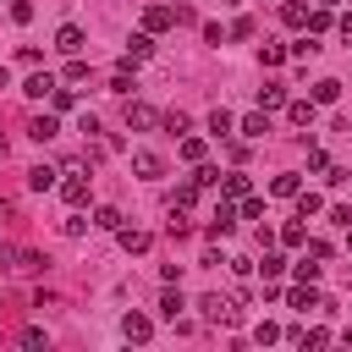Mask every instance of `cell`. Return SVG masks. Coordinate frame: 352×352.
<instances>
[{
  "label": "cell",
  "mask_w": 352,
  "mask_h": 352,
  "mask_svg": "<svg viewBox=\"0 0 352 352\" xmlns=\"http://www.w3.org/2000/svg\"><path fill=\"white\" fill-rule=\"evenodd\" d=\"M220 192H226V198H248L253 187H248V176H242V170H226V176H220Z\"/></svg>",
  "instance_id": "obj_16"
},
{
  "label": "cell",
  "mask_w": 352,
  "mask_h": 352,
  "mask_svg": "<svg viewBox=\"0 0 352 352\" xmlns=\"http://www.w3.org/2000/svg\"><path fill=\"white\" fill-rule=\"evenodd\" d=\"M148 55H154V38L148 33H132L126 38V60H148Z\"/></svg>",
  "instance_id": "obj_17"
},
{
  "label": "cell",
  "mask_w": 352,
  "mask_h": 352,
  "mask_svg": "<svg viewBox=\"0 0 352 352\" xmlns=\"http://www.w3.org/2000/svg\"><path fill=\"white\" fill-rule=\"evenodd\" d=\"M302 28H308V33H324V28H330V6H319V11H308V22H302Z\"/></svg>",
  "instance_id": "obj_28"
},
{
  "label": "cell",
  "mask_w": 352,
  "mask_h": 352,
  "mask_svg": "<svg viewBox=\"0 0 352 352\" xmlns=\"http://www.w3.org/2000/svg\"><path fill=\"white\" fill-rule=\"evenodd\" d=\"M22 94H28V99H50V94H55V77H50V72H33V77L22 82Z\"/></svg>",
  "instance_id": "obj_8"
},
{
  "label": "cell",
  "mask_w": 352,
  "mask_h": 352,
  "mask_svg": "<svg viewBox=\"0 0 352 352\" xmlns=\"http://www.w3.org/2000/svg\"><path fill=\"white\" fill-rule=\"evenodd\" d=\"M258 214H264V204L248 192V198H242V209H236V220H258Z\"/></svg>",
  "instance_id": "obj_37"
},
{
  "label": "cell",
  "mask_w": 352,
  "mask_h": 352,
  "mask_svg": "<svg viewBox=\"0 0 352 352\" xmlns=\"http://www.w3.org/2000/svg\"><path fill=\"white\" fill-rule=\"evenodd\" d=\"M121 336H126V341H148V336H154V319H148V314H126V319H121Z\"/></svg>",
  "instance_id": "obj_6"
},
{
  "label": "cell",
  "mask_w": 352,
  "mask_h": 352,
  "mask_svg": "<svg viewBox=\"0 0 352 352\" xmlns=\"http://www.w3.org/2000/svg\"><path fill=\"white\" fill-rule=\"evenodd\" d=\"M0 154H6V138H0Z\"/></svg>",
  "instance_id": "obj_49"
},
{
  "label": "cell",
  "mask_w": 352,
  "mask_h": 352,
  "mask_svg": "<svg viewBox=\"0 0 352 352\" xmlns=\"http://www.w3.org/2000/svg\"><path fill=\"white\" fill-rule=\"evenodd\" d=\"M192 182H198V187H220V170H214V165H198V176H192Z\"/></svg>",
  "instance_id": "obj_40"
},
{
  "label": "cell",
  "mask_w": 352,
  "mask_h": 352,
  "mask_svg": "<svg viewBox=\"0 0 352 352\" xmlns=\"http://www.w3.org/2000/svg\"><path fill=\"white\" fill-rule=\"evenodd\" d=\"M94 226H99V231H121V209H99Z\"/></svg>",
  "instance_id": "obj_31"
},
{
  "label": "cell",
  "mask_w": 352,
  "mask_h": 352,
  "mask_svg": "<svg viewBox=\"0 0 352 352\" xmlns=\"http://www.w3.org/2000/svg\"><path fill=\"white\" fill-rule=\"evenodd\" d=\"M231 38H253V16H236L231 22Z\"/></svg>",
  "instance_id": "obj_42"
},
{
  "label": "cell",
  "mask_w": 352,
  "mask_h": 352,
  "mask_svg": "<svg viewBox=\"0 0 352 352\" xmlns=\"http://www.w3.org/2000/svg\"><path fill=\"white\" fill-rule=\"evenodd\" d=\"M55 50H60V55H82V28H77V22H60Z\"/></svg>",
  "instance_id": "obj_4"
},
{
  "label": "cell",
  "mask_w": 352,
  "mask_h": 352,
  "mask_svg": "<svg viewBox=\"0 0 352 352\" xmlns=\"http://www.w3.org/2000/svg\"><path fill=\"white\" fill-rule=\"evenodd\" d=\"M132 170H138V182H160V176H165V160H160L154 148H138V154H132Z\"/></svg>",
  "instance_id": "obj_3"
},
{
  "label": "cell",
  "mask_w": 352,
  "mask_h": 352,
  "mask_svg": "<svg viewBox=\"0 0 352 352\" xmlns=\"http://www.w3.org/2000/svg\"><path fill=\"white\" fill-rule=\"evenodd\" d=\"M286 302H292V308H302V314H308V308H319V292H314V280L292 286V292H286Z\"/></svg>",
  "instance_id": "obj_11"
},
{
  "label": "cell",
  "mask_w": 352,
  "mask_h": 352,
  "mask_svg": "<svg viewBox=\"0 0 352 352\" xmlns=\"http://www.w3.org/2000/svg\"><path fill=\"white\" fill-rule=\"evenodd\" d=\"M165 226H170V236H187V231H192V226H187V209H176V204H170V220H165Z\"/></svg>",
  "instance_id": "obj_32"
},
{
  "label": "cell",
  "mask_w": 352,
  "mask_h": 352,
  "mask_svg": "<svg viewBox=\"0 0 352 352\" xmlns=\"http://www.w3.org/2000/svg\"><path fill=\"white\" fill-rule=\"evenodd\" d=\"M236 132H242V138H253V143H258V138H264V132H270V121H264V110H253V116H242V121H236Z\"/></svg>",
  "instance_id": "obj_14"
},
{
  "label": "cell",
  "mask_w": 352,
  "mask_h": 352,
  "mask_svg": "<svg viewBox=\"0 0 352 352\" xmlns=\"http://www.w3.org/2000/svg\"><path fill=\"white\" fill-rule=\"evenodd\" d=\"M346 253H352V236H346Z\"/></svg>",
  "instance_id": "obj_48"
},
{
  "label": "cell",
  "mask_w": 352,
  "mask_h": 352,
  "mask_svg": "<svg viewBox=\"0 0 352 352\" xmlns=\"http://www.w3.org/2000/svg\"><path fill=\"white\" fill-rule=\"evenodd\" d=\"M308 170L324 176V170H330V154H324V148H308Z\"/></svg>",
  "instance_id": "obj_36"
},
{
  "label": "cell",
  "mask_w": 352,
  "mask_h": 352,
  "mask_svg": "<svg viewBox=\"0 0 352 352\" xmlns=\"http://www.w3.org/2000/svg\"><path fill=\"white\" fill-rule=\"evenodd\" d=\"M280 104H286V88L280 82H264L258 88V110H280Z\"/></svg>",
  "instance_id": "obj_18"
},
{
  "label": "cell",
  "mask_w": 352,
  "mask_h": 352,
  "mask_svg": "<svg viewBox=\"0 0 352 352\" xmlns=\"http://www.w3.org/2000/svg\"><path fill=\"white\" fill-rule=\"evenodd\" d=\"M6 264H16V253H11V248H0V270H6Z\"/></svg>",
  "instance_id": "obj_46"
},
{
  "label": "cell",
  "mask_w": 352,
  "mask_h": 352,
  "mask_svg": "<svg viewBox=\"0 0 352 352\" xmlns=\"http://www.w3.org/2000/svg\"><path fill=\"white\" fill-rule=\"evenodd\" d=\"M280 242H286V248H302V242H308V231H302V220H292V226H280Z\"/></svg>",
  "instance_id": "obj_27"
},
{
  "label": "cell",
  "mask_w": 352,
  "mask_h": 352,
  "mask_svg": "<svg viewBox=\"0 0 352 352\" xmlns=\"http://www.w3.org/2000/svg\"><path fill=\"white\" fill-rule=\"evenodd\" d=\"M341 38H346V44H352V16H341Z\"/></svg>",
  "instance_id": "obj_45"
},
{
  "label": "cell",
  "mask_w": 352,
  "mask_h": 352,
  "mask_svg": "<svg viewBox=\"0 0 352 352\" xmlns=\"http://www.w3.org/2000/svg\"><path fill=\"white\" fill-rule=\"evenodd\" d=\"M44 341H50V336H44V330H38V324H28V330H22V346H33V352H38V346H44Z\"/></svg>",
  "instance_id": "obj_41"
},
{
  "label": "cell",
  "mask_w": 352,
  "mask_h": 352,
  "mask_svg": "<svg viewBox=\"0 0 352 352\" xmlns=\"http://www.w3.org/2000/svg\"><path fill=\"white\" fill-rule=\"evenodd\" d=\"M336 99H341V82H336V77L314 82V104H336Z\"/></svg>",
  "instance_id": "obj_20"
},
{
  "label": "cell",
  "mask_w": 352,
  "mask_h": 352,
  "mask_svg": "<svg viewBox=\"0 0 352 352\" xmlns=\"http://www.w3.org/2000/svg\"><path fill=\"white\" fill-rule=\"evenodd\" d=\"M170 22H176V16H170V6H148V11H143V33H165Z\"/></svg>",
  "instance_id": "obj_7"
},
{
  "label": "cell",
  "mask_w": 352,
  "mask_h": 352,
  "mask_svg": "<svg viewBox=\"0 0 352 352\" xmlns=\"http://www.w3.org/2000/svg\"><path fill=\"white\" fill-rule=\"evenodd\" d=\"M116 236H121V248H126V253H148V242H154V236H148V231H138V226H121Z\"/></svg>",
  "instance_id": "obj_10"
},
{
  "label": "cell",
  "mask_w": 352,
  "mask_h": 352,
  "mask_svg": "<svg viewBox=\"0 0 352 352\" xmlns=\"http://www.w3.org/2000/svg\"><path fill=\"white\" fill-rule=\"evenodd\" d=\"M66 82H88V60H82V55H72V66H66Z\"/></svg>",
  "instance_id": "obj_33"
},
{
  "label": "cell",
  "mask_w": 352,
  "mask_h": 352,
  "mask_svg": "<svg viewBox=\"0 0 352 352\" xmlns=\"http://www.w3.org/2000/svg\"><path fill=\"white\" fill-rule=\"evenodd\" d=\"M319 209H324V198H319V192H297V214H302V220H308V214H319Z\"/></svg>",
  "instance_id": "obj_26"
},
{
  "label": "cell",
  "mask_w": 352,
  "mask_h": 352,
  "mask_svg": "<svg viewBox=\"0 0 352 352\" xmlns=\"http://www.w3.org/2000/svg\"><path fill=\"white\" fill-rule=\"evenodd\" d=\"M258 270H264V280H275V275L286 270V258H280V253H264V264H258Z\"/></svg>",
  "instance_id": "obj_38"
},
{
  "label": "cell",
  "mask_w": 352,
  "mask_h": 352,
  "mask_svg": "<svg viewBox=\"0 0 352 352\" xmlns=\"http://www.w3.org/2000/svg\"><path fill=\"white\" fill-rule=\"evenodd\" d=\"M286 55H297V60H308V55H319V44H314V33H302V38H297V44L286 50Z\"/></svg>",
  "instance_id": "obj_29"
},
{
  "label": "cell",
  "mask_w": 352,
  "mask_h": 352,
  "mask_svg": "<svg viewBox=\"0 0 352 352\" xmlns=\"http://www.w3.org/2000/svg\"><path fill=\"white\" fill-rule=\"evenodd\" d=\"M55 132H60V121H55V116H33V121H28V138H38V143H50Z\"/></svg>",
  "instance_id": "obj_13"
},
{
  "label": "cell",
  "mask_w": 352,
  "mask_h": 352,
  "mask_svg": "<svg viewBox=\"0 0 352 352\" xmlns=\"http://www.w3.org/2000/svg\"><path fill=\"white\" fill-rule=\"evenodd\" d=\"M192 198H198V182H182V187H176V198H170V204H176V209H192Z\"/></svg>",
  "instance_id": "obj_30"
},
{
  "label": "cell",
  "mask_w": 352,
  "mask_h": 352,
  "mask_svg": "<svg viewBox=\"0 0 352 352\" xmlns=\"http://www.w3.org/2000/svg\"><path fill=\"white\" fill-rule=\"evenodd\" d=\"M182 160L198 165V160H204V138H182Z\"/></svg>",
  "instance_id": "obj_35"
},
{
  "label": "cell",
  "mask_w": 352,
  "mask_h": 352,
  "mask_svg": "<svg viewBox=\"0 0 352 352\" xmlns=\"http://www.w3.org/2000/svg\"><path fill=\"white\" fill-rule=\"evenodd\" d=\"M286 116H292L297 126H314V116H319V104H314V99H292V104H286Z\"/></svg>",
  "instance_id": "obj_12"
},
{
  "label": "cell",
  "mask_w": 352,
  "mask_h": 352,
  "mask_svg": "<svg viewBox=\"0 0 352 352\" xmlns=\"http://www.w3.org/2000/svg\"><path fill=\"white\" fill-rule=\"evenodd\" d=\"M270 192H275V198H297V192H302V182H297L292 170H280V176L270 182Z\"/></svg>",
  "instance_id": "obj_19"
},
{
  "label": "cell",
  "mask_w": 352,
  "mask_h": 352,
  "mask_svg": "<svg viewBox=\"0 0 352 352\" xmlns=\"http://www.w3.org/2000/svg\"><path fill=\"white\" fill-rule=\"evenodd\" d=\"M231 226H236V209H231V204H214V214H209V236H226Z\"/></svg>",
  "instance_id": "obj_9"
},
{
  "label": "cell",
  "mask_w": 352,
  "mask_h": 352,
  "mask_svg": "<svg viewBox=\"0 0 352 352\" xmlns=\"http://www.w3.org/2000/svg\"><path fill=\"white\" fill-rule=\"evenodd\" d=\"M50 104H55V110H72V104H77V94H72V88H60V82H55V94H50Z\"/></svg>",
  "instance_id": "obj_34"
},
{
  "label": "cell",
  "mask_w": 352,
  "mask_h": 352,
  "mask_svg": "<svg viewBox=\"0 0 352 352\" xmlns=\"http://www.w3.org/2000/svg\"><path fill=\"white\" fill-rule=\"evenodd\" d=\"M55 176H60L55 165H33V170H28V187H33V192H50V187H55Z\"/></svg>",
  "instance_id": "obj_15"
},
{
  "label": "cell",
  "mask_w": 352,
  "mask_h": 352,
  "mask_svg": "<svg viewBox=\"0 0 352 352\" xmlns=\"http://www.w3.org/2000/svg\"><path fill=\"white\" fill-rule=\"evenodd\" d=\"M0 88H11V72H6V66H0Z\"/></svg>",
  "instance_id": "obj_47"
},
{
  "label": "cell",
  "mask_w": 352,
  "mask_h": 352,
  "mask_svg": "<svg viewBox=\"0 0 352 352\" xmlns=\"http://www.w3.org/2000/svg\"><path fill=\"white\" fill-rule=\"evenodd\" d=\"M198 308H204V319H209V324H242V308H236V297H220V292H209Z\"/></svg>",
  "instance_id": "obj_1"
},
{
  "label": "cell",
  "mask_w": 352,
  "mask_h": 352,
  "mask_svg": "<svg viewBox=\"0 0 352 352\" xmlns=\"http://www.w3.org/2000/svg\"><path fill=\"white\" fill-rule=\"evenodd\" d=\"M132 88H138V82H132V72H126V66H121V72H116V77H110V94H121V99H132Z\"/></svg>",
  "instance_id": "obj_24"
},
{
  "label": "cell",
  "mask_w": 352,
  "mask_h": 352,
  "mask_svg": "<svg viewBox=\"0 0 352 352\" xmlns=\"http://www.w3.org/2000/svg\"><path fill=\"white\" fill-rule=\"evenodd\" d=\"M209 132H214V138L236 132V116H231V110H209Z\"/></svg>",
  "instance_id": "obj_21"
},
{
  "label": "cell",
  "mask_w": 352,
  "mask_h": 352,
  "mask_svg": "<svg viewBox=\"0 0 352 352\" xmlns=\"http://www.w3.org/2000/svg\"><path fill=\"white\" fill-rule=\"evenodd\" d=\"M280 22H286V28H302V22H308V6L286 0V6H280Z\"/></svg>",
  "instance_id": "obj_23"
},
{
  "label": "cell",
  "mask_w": 352,
  "mask_h": 352,
  "mask_svg": "<svg viewBox=\"0 0 352 352\" xmlns=\"http://www.w3.org/2000/svg\"><path fill=\"white\" fill-rule=\"evenodd\" d=\"M60 198H66L72 209H82V204H88V182H82L77 170H66V182H60Z\"/></svg>",
  "instance_id": "obj_5"
},
{
  "label": "cell",
  "mask_w": 352,
  "mask_h": 352,
  "mask_svg": "<svg viewBox=\"0 0 352 352\" xmlns=\"http://www.w3.org/2000/svg\"><path fill=\"white\" fill-rule=\"evenodd\" d=\"M253 341H258V346H270V341H280V330H275V324H258V330H253Z\"/></svg>",
  "instance_id": "obj_44"
},
{
  "label": "cell",
  "mask_w": 352,
  "mask_h": 352,
  "mask_svg": "<svg viewBox=\"0 0 352 352\" xmlns=\"http://www.w3.org/2000/svg\"><path fill=\"white\" fill-rule=\"evenodd\" d=\"M160 126H165V132H187L192 121H187V110H165V116H160Z\"/></svg>",
  "instance_id": "obj_25"
},
{
  "label": "cell",
  "mask_w": 352,
  "mask_h": 352,
  "mask_svg": "<svg viewBox=\"0 0 352 352\" xmlns=\"http://www.w3.org/2000/svg\"><path fill=\"white\" fill-rule=\"evenodd\" d=\"M126 126L132 132H148V126H160V110L143 104V99H126Z\"/></svg>",
  "instance_id": "obj_2"
},
{
  "label": "cell",
  "mask_w": 352,
  "mask_h": 352,
  "mask_svg": "<svg viewBox=\"0 0 352 352\" xmlns=\"http://www.w3.org/2000/svg\"><path fill=\"white\" fill-rule=\"evenodd\" d=\"M258 55H264V66H280V60H286V50H280V44H264Z\"/></svg>",
  "instance_id": "obj_43"
},
{
  "label": "cell",
  "mask_w": 352,
  "mask_h": 352,
  "mask_svg": "<svg viewBox=\"0 0 352 352\" xmlns=\"http://www.w3.org/2000/svg\"><path fill=\"white\" fill-rule=\"evenodd\" d=\"M160 314H165V319H176V314H182V292H176V280H165V297H160Z\"/></svg>",
  "instance_id": "obj_22"
},
{
  "label": "cell",
  "mask_w": 352,
  "mask_h": 352,
  "mask_svg": "<svg viewBox=\"0 0 352 352\" xmlns=\"http://www.w3.org/2000/svg\"><path fill=\"white\" fill-rule=\"evenodd\" d=\"M292 270H297V280H319V258H314V253H308L302 264H292Z\"/></svg>",
  "instance_id": "obj_39"
}]
</instances>
